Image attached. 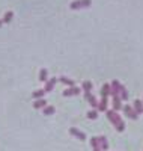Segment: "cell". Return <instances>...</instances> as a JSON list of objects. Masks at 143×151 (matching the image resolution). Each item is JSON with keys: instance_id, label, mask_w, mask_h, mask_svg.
<instances>
[{"instance_id": "1", "label": "cell", "mask_w": 143, "mask_h": 151, "mask_svg": "<svg viewBox=\"0 0 143 151\" xmlns=\"http://www.w3.org/2000/svg\"><path fill=\"white\" fill-rule=\"evenodd\" d=\"M106 115H107L109 121L114 125V129L118 130V132H124V130H125V122L122 121V118H121V115H119L118 112H114V110L112 109V110H107V112H106Z\"/></svg>"}, {"instance_id": "2", "label": "cell", "mask_w": 143, "mask_h": 151, "mask_svg": "<svg viewBox=\"0 0 143 151\" xmlns=\"http://www.w3.org/2000/svg\"><path fill=\"white\" fill-rule=\"evenodd\" d=\"M92 5V0H75L69 5V8L72 11H77V9H84V8H89Z\"/></svg>"}, {"instance_id": "3", "label": "cell", "mask_w": 143, "mask_h": 151, "mask_svg": "<svg viewBox=\"0 0 143 151\" xmlns=\"http://www.w3.org/2000/svg\"><path fill=\"white\" fill-rule=\"evenodd\" d=\"M122 110H124V113L129 118V119H137L139 118V115L134 112V109H133V106H129V104H125L124 107H122Z\"/></svg>"}, {"instance_id": "4", "label": "cell", "mask_w": 143, "mask_h": 151, "mask_svg": "<svg viewBox=\"0 0 143 151\" xmlns=\"http://www.w3.org/2000/svg\"><path fill=\"white\" fill-rule=\"evenodd\" d=\"M80 94H82V88H77V86L68 88V89L63 91V97H72V95H80Z\"/></svg>"}, {"instance_id": "5", "label": "cell", "mask_w": 143, "mask_h": 151, "mask_svg": "<svg viewBox=\"0 0 143 151\" xmlns=\"http://www.w3.org/2000/svg\"><path fill=\"white\" fill-rule=\"evenodd\" d=\"M69 134L74 136V137H77L79 141H86V134H84L82 130L75 129V127H71V129H69Z\"/></svg>"}, {"instance_id": "6", "label": "cell", "mask_w": 143, "mask_h": 151, "mask_svg": "<svg viewBox=\"0 0 143 151\" xmlns=\"http://www.w3.org/2000/svg\"><path fill=\"white\" fill-rule=\"evenodd\" d=\"M57 83V79L56 77H51V79H48L47 82H45V88H44V91H45V94L47 92H51L54 89V85Z\"/></svg>"}, {"instance_id": "7", "label": "cell", "mask_w": 143, "mask_h": 151, "mask_svg": "<svg viewBox=\"0 0 143 151\" xmlns=\"http://www.w3.org/2000/svg\"><path fill=\"white\" fill-rule=\"evenodd\" d=\"M84 100H87L89 104L92 106L94 109H98V101H97V98H95V95H94L92 92H87V94H84Z\"/></svg>"}, {"instance_id": "8", "label": "cell", "mask_w": 143, "mask_h": 151, "mask_svg": "<svg viewBox=\"0 0 143 151\" xmlns=\"http://www.w3.org/2000/svg\"><path fill=\"white\" fill-rule=\"evenodd\" d=\"M110 86H112V97H116V95H119V92H121V83L118 82V80H113L112 83H110Z\"/></svg>"}, {"instance_id": "9", "label": "cell", "mask_w": 143, "mask_h": 151, "mask_svg": "<svg viewBox=\"0 0 143 151\" xmlns=\"http://www.w3.org/2000/svg\"><path fill=\"white\" fill-rule=\"evenodd\" d=\"M109 95H112V86L109 83H104L101 88V98H107Z\"/></svg>"}, {"instance_id": "10", "label": "cell", "mask_w": 143, "mask_h": 151, "mask_svg": "<svg viewBox=\"0 0 143 151\" xmlns=\"http://www.w3.org/2000/svg\"><path fill=\"white\" fill-rule=\"evenodd\" d=\"M112 104H113V110H114V112H118V110H121V109L124 107V106H122V100H121V97H119V95L113 97Z\"/></svg>"}, {"instance_id": "11", "label": "cell", "mask_w": 143, "mask_h": 151, "mask_svg": "<svg viewBox=\"0 0 143 151\" xmlns=\"http://www.w3.org/2000/svg\"><path fill=\"white\" fill-rule=\"evenodd\" d=\"M133 109H134V112L137 113V115L143 113V101H142V100H134V103H133Z\"/></svg>"}, {"instance_id": "12", "label": "cell", "mask_w": 143, "mask_h": 151, "mask_svg": "<svg viewBox=\"0 0 143 151\" xmlns=\"http://www.w3.org/2000/svg\"><path fill=\"white\" fill-rule=\"evenodd\" d=\"M98 144H99V148H101V151L104 150H109V141H107V137L106 136H98Z\"/></svg>"}, {"instance_id": "13", "label": "cell", "mask_w": 143, "mask_h": 151, "mask_svg": "<svg viewBox=\"0 0 143 151\" xmlns=\"http://www.w3.org/2000/svg\"><path fill=\"white\" fill-rule=\"evenodd\" d=\"M60 83H63V85H66L68 88H72V86H75V83H74V80L72 79H69V77H66V76H60V77L57 79Z\"/></svg>"}, {"instance_id": "14", "label": "cell", "mask_w": 143, "mask_h": 151, "mask_svg": "<svg viewBox=\"0 0 143 151\" xmlns=\"http://www.w3.org/2000/svg\"><path fill=\"white\" fill-rule=\"evenodd\" d=\"M107 104H109V100L107 98H101V101H98V109L99 112H107Z\"/></svg>"}, {"instance_id": "15", "label": "cell", "mask_w": 143, "mask_h": 151, "mask_svg": "<svg viewBox=\"0 0 143 151\" xmlns=\"http://www.w3.org/2000/svg\"><path fill=\"white\" fill-rule=\"evenodd\" d=\"M92 88H94V85H92V82H89V80H84L83 85H82V89L84 91V94L90 92V91H92Z\"/></svg>"}, {"instance_id": "16", "label": "cell", "mask_w": 143, "mask_h": 151, "mask_svg": "<svg viewBox=\"0 0 143 151\" xmlns=\"http://www.w3.org/2000/svg\"><path fill=\"white\" fill-rule=\"evenodd\" d=\"M45 106H47V101H45L44 98H41V100H35V101H33V107H35V109H44Z\"/></svg>"}, {"instance_id": "17", "label": "cell", "mask_w": 143, "mask_h": 151, "mask_svg": "<svg viewBox=\"0 0 143 151\" xmlns=\"http://www.w3.org/2000/svg\"><path fill=\"white\" fill-rule=\"evenodd\" d=\"M42 112H44V115L50 116V115H53V113L56 112V107H54V106H45V107L42 109Z\"/></svg>"}, {"instance_id": "18", "label": "cell", "mask_w": 143, "mask_h": 151, "mask_svg": "<svg viewBox=\"0 0 143 151\" xmlns=\"http://www.w3.org/2000/svg\"><path fill=\"white\" fill-rule=\"evenodd\" d=\"M44 95H45V91H44V89H36V91L32 94V97H33L35 100H41V98H44Z\"/></svg>"}, {"instance_id": "19", "label": "cell", "mask_w": 143, "mask_h": 151, "mask_svg": "<svg viewBox=\"0 0 143 151\" xmlns=\"http://www.w3.org/2000/svg\"><path fill=\"white\" fill-rule=\"evenodd\" d=\"M39 80L41 82H47L48 80V71H47V68H42L39 71Z\"/></svg>"}, {"instance_id": "20", "label": "cell", "mask_w": 143, "mask_h": 151, "mask_svg": "<svg viewBox=\"0 0 143 151\" xmlns=\"http://www.w3.org/2000/svg\"><path fill=\"white\" fill-rule=\"evenodd\" d=\"M119 97L122 101H125V100H128V91H127V88L125 86H121V92H119Z\"/></svg>"}, {"instance_id": "21", "label": "cell", "mask_w": 143, "mask_h": 151, "mask_svg": "<svg viewBox=\"0 0 143 151\" xmlns=\"http://www.w3.org/2000/svg\"><path fill=\"white\" fill-rule=\"evenodd\" d=\"M87 118H89V119H97V118H98V110H97V109L89 110V112H87Z\"/></svg>"}, {"instance_id": "22", "label": "cell", "mask_w": 143, "mask_h": 151, "mask_svg": "<svg viewBox=\"0 0 143 151\" xmlns=\"http://www.w3.org/2000/svg\"><path fill=\"white\" fill-rule=\"evenodd\" d=\"M12 17H14V14L9 11V12H6V14L3 15V18H2V21L3 23H11V20H12Z\"/></svg>"}, {"instance_id": "23", "label": "cell", "mask_w": 143, "mask_h": 151, "mask_svg": "<svg viewBox=\"0 0 143 151\" xmlns=\"http://www.w3.org/2000/svg\"><path fill=\"white\" fill-rule=\"evenodd\" d=\"M90 145H92V148H94V150L99 148V144H98V137H97V136L90 137ZM99 150H101V148H99Z\"/></svg>"}, {"instance_id": "24", "label": "cell", "mask_w": 143, "mask_h": 151, "mask_svg": "<svg viewBox=\"0 0 143 151\" xmlns=\"http://www.w3.org/2000/svg\"><path fill=\"white\" fill-rule=\"evenodd\" d=\"M2 26H3V21H2V20H0V27H2Z\"/></svg>"}]
</instances>
